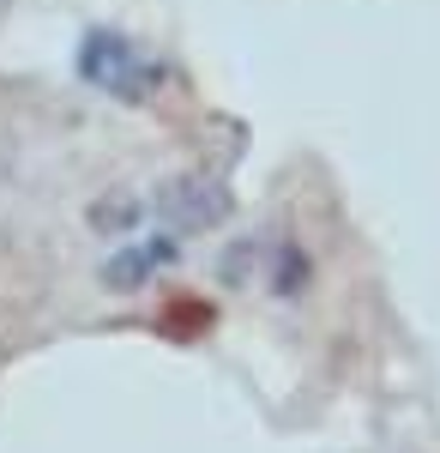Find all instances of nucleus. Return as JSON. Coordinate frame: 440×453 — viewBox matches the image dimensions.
Returning a JSON list of instances; mask_svg holds the SVG:
<instances>
[{"label":"nucleus","mask_w":440,"mask_h":453,"mask_svg":"<svg viewBox=\"0 0 440 453\" xmlns=\"http://www.w3.org/2000/svg\"><path fill=\"white\" fill-rule=\"evenodd\" d=\"M79 73L91 79V85H102V91H115V97H139L145 91V61L133 55V42L121 31H91L85 42H79Z\"/></svg>","instance_id":"obj_1"},{"label":"nucleus","mask_w":440,"mask_h":453,"mask_svg":"<svg viewBox=\"0 0 440 453\" xmlns=\"http://www.w3.org/2000/svg\"><path fill=\"white\" fill-rule=\"evenodd\" d=\"M230 206L217 188H205V181H175L170 194H163V211H170L181 230H193V224H205V218H217V211Z\"/></svg>","instance_id":"obj_2"}]
</instances>
